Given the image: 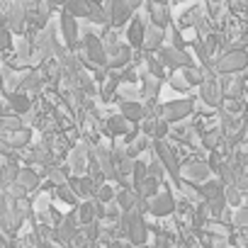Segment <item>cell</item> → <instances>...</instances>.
<instances>
[{
    "label": "cell",
    "mask_w": 248,
    "mask_h": 248,
    "mask_svg": "<svg viewBox=\"0 0 248 248\" xmlns=\"http://www.w3.org/2000/svg\"><path fill=\"white\" fill-rule=\"evenodd\" d=\"M246 66H248V51H243V49H229L226 54H221L214 61V71L221 73V76L241 73Z\"/></svg>",
    "instance_id": "6da1fadb"
},
{
    "label": "cell",
    "mask_w": 248,
    "mask_h": 248,
    "mask_svg": "<svg viewBox=\"0 0 248 248\" xmlns=\"http://www.w3.org/2000/svg\"><path fill=\"white\" fill-rule=\"evenodd\" d=\"M146 212L158 217V219L170 217V214H175V197L168 190H158L156 195H151L146 200Z\"/></svg>",
    "instance_id": "7a4b0ae2"
},
{
    "label": "cell",
    "mask_w": 248,
    "mask_h": 248,
    "mask_svg": "<svg viewBox=\"0 0 248 248\" xmlns=\"http://www.w3.org/2000/svg\"><path fill=\"white\" fill-rule=\"evenodd\" d=\"M158 54V61L166 66V68H173V71H180L185 66H192V56L185 54V49H175V46H158L156 49Z\"/></svg>",
    "instance_id": "3957f363"
},
{
    "label": "cell",
    "mask_w": 248,
    "mask_h": 248,
    "mask_svg": "<svg viewBox=\"0 0 248 248\" xmlns=\"http://www.w3.org/2000/svg\"><path fill=\"white\" fill-rule=\"evenodd\" d=\"M151 149H154V154H156V158L163 163V168H166V173H170V175H178V170H180V163H178V156H175V149L170 146V144H166L163 139H154V144H151Z\"/></svg>",
    "instance_id": "277c9868"
},
{
    "label": "cell",
    "mask_w": 248,
    "mask_h": 248,
    "mask_svg": "<svg viewBox=\"0 0 248 248\" xmlns=\"http://www.w3.org/2000/svg\"><path fill=\"white\" fill-rule=\"evenodd\" d=\"M187 114H192V100H170L168 105L161 107V117L168 124H178L187 119Z\"/></svg>",
    "instance_id": "5b68a950"
},
{
    "label": "cell",
    "mask_w": 248,
    "mask_h": 248,
    "mask_svg": "<svg viewBox=\"0 0 248 248\" xmlns=\"http://www.w3.org/2000/svg\"><path fill=\"white\" fill-rule=\"evenodd\" d=\"M78 46L85 49V56L93 61V66H102V68H107V51H105L100 37H95V34H85L83 42H80Z\"/></svg>",
    "instance_id": "8992f818"
},
{
    "label": "cell",
    "mask_w": 248,
    "mask_h": 248,
    "mask_svg": "<svg viewBox=\"0 0 248 248\" xmlns=\"http://www.w3.org/2000/svg\"><path fill=\"white\" fill-rule=\"evenodd\" d=\"M105 15H107V22L117 27V25H124L132 17V10L127 5V0H109L105 5Z\"/></svg>",
    "instance_id": "52a82bcc"
},
{
    "label": "cell",
    "mask_w": 248,
    "mask_h": 248,
    "mask_svg": "<svg viewBox=\"0 0 248 248\" xmlns=\"http://www.w3.org/2000/svg\"><path fill=\"white\" fill-rule=\"evenodd\" d=\"M183 178H185V183L200 185V183H204L207 178H212V168H209V163H204V161H190L187 166H183Z\"/></svg>",
    "instance_id": "ba28073f"
},
{
    "label": "cell",
    "mask_w": 248,
    "mask_h": 248,
    "mask_svg": "<svg viewBox=\"0 0 248 248\" xmlns=\"http://www.w3.org/2000/svg\"><path fill=\"white\" fill-rule=\"evenodd\" d=\"M61 34H63V42H66V49L76 51L78 49V22L73 15H68L66 10L61 13Z\"/></svg>",
    "instance_id": "9c48e42d"
},
{
    "label": "cell",
    "mask_w": 248,
    "mask_h": 248,
    "mask_svg": "<svg viewBox=\"0 0 248 248\" xmlns=\"http://www.w3.org/2000/svg\"><path fill=\"white\" fill-rule=\"evenodd\" d=\"M149 15H151V25L166 30V27L170 25L168 0H149Z\"/></svg>",
    "instance_id": "30bf717a"
},
{
    "label": "cell",
    "mask_w": 248,
    "mask_h": 248,
    "mask_svg": "<svg viewBox=\"0 0 248 248\" xmlns=\"http://www.w3.org/2000/svg\"><path fill=\"white\" fill-rule=\"evenodd\" d=\"M137 122H129V119H124L122 114H114L105 122V132L107 137H122V134H127L132 127H134Z\"/></svg>",
    "instance_id": "8fae6325"
},
{
    "label": "cell",
    "mask_w": 248,
    "mask_h": 248,
    "mask_svg": "<svg viewBox=\"0 0 248 248\" xmlns=\"http://www.w3.org/2000/svg\"><path fill=\"white\" fill-rule=\"evenodd\" d=\"M163 39H166V30H161V27H156V25H149L146 30H144V49L146 51H156L158 46H163Z\"/></svg>",
    "instance_id": "7c38bea8"
},
{
    "label": "cell",
    "mask_w": 248,
    "mask_h": 248,
    "mask_svg": "<svg viewBox=\"0 0 248 248\" xmlns=\"http://www.w3.org/2000/svg\"><path fill=\"white\" fill-rule=\"evenodd\" d=\"M144 30H146V25H144L139 17H134V20L127 25V42H129V46L141 49V44H144Z\"/></svg>",
    "instance_id": "4fadbf2b"
},
{
    "label": "cell",
    "mask_w": 248,
    "mask_h": 248,
    "mask_svg": "<svg viewBox=\"0 0 248 248\" xmlns=\"http://www.w3.org/2000/svg\"><path fill=\"white\" fill-rule=\"evenodd\" d=\"M119 114H122L124 119L139 124V122L144 119V105H141V102H134V100H124V102L119 105Z\"/></svg>",
    "instance_id": "5bb4252c"
},
{
    "label": "cell",
    "mask_w": 248,
    "mask_h": 248,
    "mask_svg": "<svg viewBox=\"0 0 248 248\" xmlns=\"http://www.w3.org/2000/svg\"><path fill=\"white\" fill-rule=\"evenodd\" d=\"M17 183L25 187V192H32L39 187V173L34 168H22L17 170Z\"/></svg>",
    "instance_id": "9a60e30c"
},
{
    "label": "cell",
    "mask_w": 248,
    "mask_h": 248,
    "mask_svg": "<svg viewBox=\"0 0 248 248\" xmlns=\"http://www.w3.org/2000/svg\"><path fill=\"white\" fill-rule=\"evenodd\" d=\"M88 163H90V154L76 151V154L68 158V170H71V173H76V175H85Z\"/></svg>",
    "instance_id": "2e32d148"
},
{
    "label": "cell",
    "mask_w": 248,
    "mask_h": 248,
    "mask_svg": "<svg viewBox=\"0 0 248 248\" xmlns=\"http://www.w3.org/2000/svg\"><path fill=\"white\" fill-rule=\"evenodd\" d=\"M10 97V109L15 112V114H27L30 112V107H32V102H30V97L25 95V93H10L8 95Z\"/></svg>",
    "instance_id": "e0dca14e"
},
{
    "label": "cell",
    "mask_w": 248,
    "mask_h": 248,
    "mask_svg": "<svg viewBox=\"0 0 248 248\" xmlns=\"http://www.w3.org/2000/svg\"><path fill=\"white\" fill-rule=\"evenodd\" d=\"M183 71V80L187 83V85H200L204 78H207V73H204V68H200V66H185V68H180Z\"/></svg>",
    "instance_id": "ac0fdd59"
},
{
    "label": "cell",
    "mask_w": 248,
    "mask_h": 248,
    "mask_svg": "<svg viewBox=\"0 0 248 248\" xmlns=\"http://www.w3.org/2000/svg\"><path fill=\"white\" fill-rule=\"evenodd\" d=\"M146 68H149V76H154L158 80L166 78V66L158 61V56H154V51H149V56H146Z\"/></svg>",
    "instance_id": "d6986e66"
},
{
    "label": "cell",
    "mask_w": 248,
    "mask_h": 248,
    "mask_svg": "<svg viewBox=\"0 0 248 248\" xmlns=\"http://www.w3.org/2000/svg\"><path fill=\"white\" fill-rule=\"evenodd\" d=\"M95 200L97 202H102V204H107V202H112L114 200V187L105 180V183H100L97 185V190H95Z\"/></svg>",
    "instance_id": "ffe728a7"
},
{
    "label": "cell",
    "mask_w": 248,
    "mask_h": 248,
    "mask_svg": "<svg viewBox=\"0 0 248 248\" xmlns=\"http://www.w3.org/2000/svg\"><path fill=\"white\" fill-rule=\"evenodd\" d=\"M158 90H161V80L154 78V76H146V80H144V95H146V100H156L158 97Z\"/></svg>",
    "instance_id": "44dd1931"
},
{
    "label": "cell",
    "mask_w": 248,
    "mask_h": 248,
    "mask_svg": "<svg viewBox=\"0 0 248 248\" xmlns=\"http://www.w3.org/2000/svg\"><path fill=\"white\" fill-rule=\"evenodd\" d=\"M10 44H13V37H10V32H8V30H0V51L10 49Z\"/></svg>",
    "instance_id": "7402d4cb"
},
{
    "label": "cell",
    "mask_w": 248,
    "mask_h": 248,
    "mask_svg": "<svg viewBox=\"0 0 248 248\" xmlns=\"http://www.w3.org/2000/svg\"><path fill=\"white\" fill-rule=\"evenodd\" d=\"M44 3H46V8H63L66 0H44Z\"/></svg>",
    "instance_id": "603a6c76"
},
{
    "label": "cell",
    "mask_w": 248,
    "mask_h": 248,
    "mask_svg": "<svg viewBox=\"0 0 248 248\" xmlns=\"http://www.w3.org/2000/svg\"><path fill=\"white\" fill-rule=\"evenodd\" d=\"M3 80H5V76H3V73H0V93H3V90H5V83H3Z\"/></svg>",
    "instance_id": "cb8c5ba5"
},
{
    "label": "cell",
    "mask_w": 248,
    "mask_h": 248,
    "mask_svg": "<svg viewBox=\"0 0 248 248\" xmlns=\"http://www.w3.org/2000/svg\"><path fill=\"white\" fill-rule=\"evenodd\" d=\"M0 95H3V93H0ZM0 114H3V102H0Z\"/></svg>",
    "instance_id": "d4e9b609"
}]
</instances>
